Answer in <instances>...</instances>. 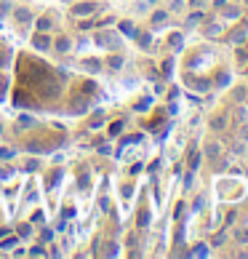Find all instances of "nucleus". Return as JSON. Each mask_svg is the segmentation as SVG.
<instances>
[{
    "mask_svg": "<svg viewBox=\"0 0 248 259\" xmlns=\"http://www.w3.org/2000/svg\"><path fill=\"white\" fill-rule=\"evenodd\" d=\"M237 238H240V241L245 243V241H248V233H245V230H243V233H237Z\"/></svg>",
    "mask_w": 248,
    "mask_h": 259,
    "instance_id": "f257e3e1",
    "label": "nucleus"
}]
</instances>
